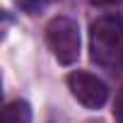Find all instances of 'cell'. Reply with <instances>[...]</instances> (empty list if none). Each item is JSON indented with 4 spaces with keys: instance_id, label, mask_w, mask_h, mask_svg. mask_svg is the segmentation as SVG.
<instances>
[{
    "instance_id": "obj_1",
    "label": "cell",
    "mask_w": 123,
    "mask_h": 123,
    "mask_svg": "<svg viewBox=\"0 0 123 123\" xmlns=\"http://www.w3.org/2000/svg\"><path fill=\"white\" fill-rule=\"evenodd\" d=\"M89 58L109 73H123V17L104 15L89 27Z\"/></svg>"
},
{
    "instance_id": "obj_2",
    "label": "cell",
    "mask_w": 123,
    "mask_h": 123,
    "mask_svg": "<svg viewBox=\"0 0 123 123\" xmlns=\"http://www.w3.org/2000/svg\"><path fill=\"white\" fill-rule=\"evenodd\" d=\"M46 43L60 65H73L80 58V27L70 17H53L46 24Z\"/></svg>"
},
{
    "instance_id": "obj_3",
    "label": "cell",
    "mask_w": 123,
    "mask_h": 123,
    "mask_svg": "<svg viewBox=\"0 0 123 123\" xmlns=\"http://www.w3.org/2000/svg\"><path fill=\"white\" fill-rule=\"evenodd\" d=\"M68 87L70 94L85 106V109H101L109 99V87L104 80H99L92 73L85 70H75L68 75Z\"/></svg>"
},
{
    "instance_id": "obj_4",
    "label": "cell",
    "mask_w": 123,
    "mask_h": 123,
    "mask_svg": "<svg viewBox=\"0 0 123 123\" xmlns=\"http://www.w3.org/2000/svg\"><path fill=\"white\" fill-rule=\"evenodd\" d=\"M3 123H31V106L22 99L10 101L3 111Z\"/></svg>"
},
{
    "instance_id": "obj_5",
    "label": "cell",
    "mask_w": 123,
    "mask_h": 123,
    "mask_svg": "<svg viewBox=\"0 0 123 123\" xmlns=\"http://www.w3.org/2000/svg\"><path fill=\"white\" fill-rule=\"evenodd\" d=\"M15 3L24 10V12H29V15H36V12H41V10H46L51 3H55V0H15Z\"/></svg>"
},
{
    "instance_id": "obj_6",
    "label": "cell",
    "mask_w": 123,
    "mask_h": 123,
    "mask_svg": "<svg viewBox=\"0 0 123 123\" xmlns=\"http://www.w3.org/2000/svg\"><path fill=\"white\" fill-rule=\"evenodd\" d=\"M113 118H116V123H123V89L116 94V101H113Z\"/></svg>"
},
{
    "instance_id": "obj_7",
    "label": "cell",
    "mask_w": 123,
    "mask_h": 123,
    "mask_svg": "<svg viewBox=\"0 0 123 123\" xmlns=\"http://www.w3.org/2000/svg\"><path fill=\"white\" fill-rule=\"evenodd\" d=\"M89 3L97 7H118V5H123V0H89Z\"/></svg>"
},
{
    "instance_id": "obj_8",
    "label": "cell",
    "mask_w": 123,
    "mask_h": 123,
    "mask_svg": "<svg viewBox=\"0 0 123 123\" xmlns=\"http://www.w3.org/2000/svg\"><path fill=\"white\" fill-rule=\"evenodd\" d=\"M87 123H101V121H87Z\"/></svg>"
}]
</instances>
